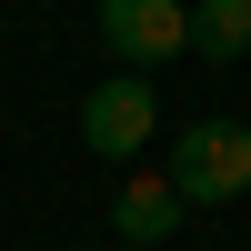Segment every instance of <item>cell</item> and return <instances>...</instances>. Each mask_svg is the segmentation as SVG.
<instances>
[{"label": "cell", "instance_id": "6da1fadb", "mask_svg": "<svg viewBox=\"0 0 251 251\" xmlns=\"http://www.w3.org/2000/svg\"><path fill=\"white\" fill-rule=\"evenodd\" d=\"M171 191L191 201V211H221V201H241V191H251V131H241V121H181Z\"/></svg>", "mask_w": 251, "mask_h": 251}, {"label": "cell", "instance_id": "7a4b0ae2", "mask_svg": "<svg viewBox=\"0 0 251 251\" xmlns=\"http://www.w3.org/2000/svg\"><path fill=\"white\" fill-rule=\"evenodd\" d=\"M151 131H161V91H151L141 71L91 80V100H80V141H91L100 161H121V171H131V161L151 151Z\"/></svg>", "mask_w": 251, "mask_h": 251}, {"label": "cell", "instance_id": "3957f363", "mask_svg": "<svg viewBox=\"0 0 251 251\" xmlns=\"http://www.w3.org/2000/svg\"><path fill=\"white\" fill-rule=\"evenodd\" d=\"M100 50L151 80L161 60L191 50V0H100Z\"/></svg>", "mask_w": 251, "mask_h": 251}, {"label": "cell", "instance_id": "277c9868", "mask_svg": "<svg viewBox=\"0 0 251 251\" xmlns=\"http://www.w3.org/2000/svg\"><path fill=\"white\" fill-rule=\"evenodd\" d=\"M181 211H191V201L171 191V171H131L121 201H111V241H171Z\"/></svg>", "mask_w": 251, "mask_h": 251}, {"label": "cell", "instance_id": "5b68a950", "mask_svg": "<svg viewBox=\"0 0 251 251\" xmlns=\"http://www.w3.org/2000/svg\"><path fill=\"white\" fill-rule=\"evenodd\" d=\"M191 50L201 60H251V0H191Z\"/></svg>", "mask_w": 251, "mask_h": 251}, {"label": "cell", "instance_id": "8992f818", "mask_svg": "<svg viewBox=\"0 0 251 251\" xmlns=\"http://www.w3.org/2000/svg\"><path fill=\"white\" fill-rule=\"evenodd\" d=\"M91 251H111V241H91Z\"/></svg>", "mask_w": 251, "mask_h": 251}]
</instances>
